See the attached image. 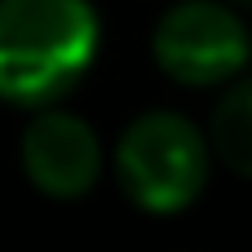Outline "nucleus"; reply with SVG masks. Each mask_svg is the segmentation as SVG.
<instances>
[{"label": "nucleus", "mask_w": 252, "mask_h": 252, "mask_svg": "<svg viewBox=\"0 0 252 252\" xmlns=\"http://www.w3.org/2000/svg\"><path fill=\"white\" fill-rule=\"evenodd\" d=\"M230 4H244V9H248V4H252V0H230Z\"/></svg>", "instance_id": "nucleus-6"}, {"label": "nucleus", "mask_w": 252, "mask_h": 252, "mask_svg": "<svg viewBox=\"0 0 252 252\" xmlns=\"http://www.w3.org/2000/svg\"><path fill=\"white\" fill-rule=\"evenodd\" d=\"M151 53L168 80L186 89H213L244 71L252 35L239 9L226 0H177L159 18Z\"/></svg>", "instance_id": "nucleus-3"}, {"label": "nucleus", "mask_w": 252, "mask_h": 252, "mask_svg": "<svg viewBox=\"0 0 252 252\" xmlns=\"http://www.w3.org/2000/svg\"><path fill=\"white\" fill-rule=\"evenodd\" d=\"M97 40L89 0H0V97L49 111L84 80Z\"/></svg>", "instance_id": "nucleus-1"}, {"label": "nucleus", "mask_w": 252, "mask_h": 252, "mask_svg": "<svg viewBox=\"0 0 252 252\" xmlns=\"http://www.w3.org/2000/svg\"><path fill=\"white\" fill-rule=\"evenodd\" d=\"M18 159H22L27 182L49 199H80L102 177L97 133L89 128V120H80L71 111H58V106L40 111L22 128Z\"/></svg>", "instance_id": "nucleus-4"}, {"label": "nucleus", "mask_w": 252, "mask_h": 252, "mask_svg": "<svg viewBox=\"0 0 252 252\" xmlns=\"http://www.w3.org/2000/svg\"><path fill=\"white\" fill-rule=\"evenodd\" d=\"M208 151L239 177H252V80H235L208 115Z\"/></svg>", "instance_id": "nucleus-5"}, {"label": "nucleus", "mask_w": 252, "mask_h": 252, "mask_svg": "<svg viewBox=\"0 0 252 252\" xmlns=\"http://www.w3.org/2000/svg\"><path fill=\"white\" fill-rule=\"evenodd\" d=\"M208 137L177 111L137 115L115 142L120 190L146 213H182L208 186Z\"/></svg>", "instance_id": "nucleus-2"}]
</instances>
